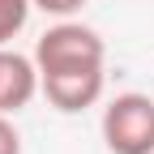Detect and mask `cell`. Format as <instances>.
Masks as SVG:
<instances>
[{
	"label": "cell",
	"instance_id": "obj_1",
	"mask_svg": "<svg viewBox=\"0 0 154 154\" xmlns=\"http://www.w3.org/2000/svg\"><path fill=\"white\" fill-rule=\"evenodd\" d=\"M103 60H107V47H103L99 30H90L82 22H69V17H60L51 30H43L38 43H34L38 77L69 73V69H103Z\"/></svg>",
	"mask_w": 154,
	"mask_h": 154
},
{
	"label": "cell",
	"instance_id": "obj_2",
	"mask_svg": "<svg viewBox=\"0 0 154 154\" xmlns=\"http://www.w3.org/2000/svg\"><path fill=\"white\" fill-rule=\"evenodd\" d=\"M103 141L111 154H154V99L150 94H116L103 107Z\"/></svg>",
	"mask_w": 154,
	"mask_h": 154
},
{
	"label": "cell",
	"instance_id": "obj_3",
	"mask_svg": "<svg viewBox=\"0 0 154 154\" xmlns=\"http://www.w3.org/2000/svg\"><path fill=\"white\" fill-rule=\"evenodd\" d=\"M103 86H107V73L103 69H69V73H47L43 77V94L56 111L77 116L103 99Z\"/></svg>",
	"mask_w": 154,
	"mask_h": 154
},
{
	"label": "cell",
	"instance_id": "obj_4",
	"mask_svg": "<svg viewBox=\"0 0 154 154\" xmlns=\"http://www.w3.org/2000/svg\"><path fill=\"white\" fill-rule=\"evenodd\" d=\"M38 90H43V77H38L34 56H22V51L0 47V111H5V116H17L22 107H30V99H34Z\"/></svg>",
	"mask_w": 154,
	"mask_h": 154
},
{
	"label": "cell",
	"instance_id": "obj_5",
	"mask_svg": "<svg viewBox=\"0 0 154 154\" xmlns=\"http://www.w3.org/2000/svg\"><path fill=\"white\" fill-rule=\"evenodd\" d=\"M34 0H0V47H9V38H17L30 22Z\"/></svg>",
	"mask_w": 154,
	"mask_h": 154
},
{
	"label": "cell",
	"instance_id": "obj_6",
	"mask_svg": "<svg viewBox=\"0 0 154 154\" xmlns=\"http://www.w3.org/2000/svg\"><path fill=\"white\" fill-rule=\"evenodd\" d=\"M0 154H22V133L5 111H0Z\"/></svg>",
	"mask_w": 154,
	"mask_h": 154
},
{
	"label": "cell",
	"instance_id": "obj_7",
	"mask_svg": "<svg viewBox=\"0 0 154 154\" xmlns=\"http://www.w3.org/2000/svg\"><path fill=\"white\" fill-rule=\"evenodd\" d=\"M82 5H86V0H34V9L47 13V17H73Z\"/></svg>",
	"mask_w": 154,
	"mask_h": 154
}]
</instances>
